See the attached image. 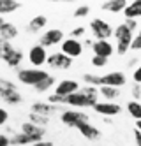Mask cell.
Listing matches in <instances>:
<instances>
[{"label": "cell", "mask_w": 141, "mask_h": 146, "mask_svg": "<svg viewBox=\"0 0 141 146\" xmlns=\"http://www.w3.org/2000/svg\"><path fill=\"white\" fill-rule=\"evenodd\" d=\"M94 109L99 113V114H104L106 118H110V116H116V114H120L122 108L118 106V104L115 102H97Z\"/></svg>", "instance_id": "5bb4252c"}, {"label": "cell", "mask_w": 141, "mask_h": 146, "mask_svg": "<svg viewBox=\"0 0 141 146\" xmlns=\"http://www.w3.org/2000/svg\"><path fill=\"white\" fill-rule=\"evenodd\" d=\"M134 137H136V143H138V146H141V132H139L138 129H134Z\"/></svg>", "instance_id": "ab89813d"}, {"label": "cell", "mask_w": 141, "mask_h": 146, "mask_svg": "<svg viewBox=\"0 0 141 146\" xmlns=\"http://www.w3.org/2000/svg\"><path fill=\"white\" fill-rule=\"evenodd\" d=\"M136 129L141 132V120H138V121H136Z\"/></svg>", "instance_id": "7bdbcfd3"}, {"label": "cell", "mask_w": 141, "mask_h": 146, "mask_svg": "<svg viewBox=\"0 0 141 146\" xmlns=\"http://www.w3.org/2000/svg\"><path fill=\"white\" fill-rule=\"evenodd\" d=\"M62 53L67 55L69 58H76L83 53V44L78 39L67 37V39H63V42H62Z\"/></svg>", "instance_id": "ba28073f"}, {"label": "cell", "mask_w": 141, "mask_h": 146, "mask_svg": "<svg viewBox=\"0 0 141 146\" xmlns=\"http://www.w3.org/2000/svg\"><path fill=\"white\" fill-rule=\"evenodd\" d=\"M108 64V58H102V56H92V65L94 67H104Z\"/></svg>", "instance_id": "d6a6232c"}, {"label": "cell", "mask_w": 141, "mask_h": 146, "mask_svg": "<svg viewBox=\"0 0 141 146\" xmlns=\"http://www.w3.org/2000/svg\"><path fill=\"white\" fill-rule=\"evenodd\" d=\"M92 51L95 56H102V58H110L113 55V46L110 40H95L92 44Z\"/></svg>", "instance_id": "2e32d148"}, {"label": "cell", "mask_w": 141, "mask_h": 146, "mask_svg": "<svg viewBox=\"0 0 141 146\" xmlns=\"http://www.w3.org/2000/svg\"><path fill=\"white\" fill-rule=\"evenodd\" d=\"M127 111H129V114L138 121V120H141V102H136V100H131L127 104Z\"/></svg>", "instance_id": "4316f807"}, {"label": "cell", "mask_w": 141, "mask_h": 146, "mask_svg": "<svg viewBox=\"0 0 141 146\" xmlns=\"http://www.w3.org/2000/svg\"><path fill=\"white\" fill-rule=\"evenodd\" d=\"M48 60V53H46V48H42L41 44H35L32 46L30 51H28V62L32 65H34V69H39L46 64Z\"/></svg>", "instance_id": "52a82bcc"}, {"label": "cell", "mask_w": 141, "mask_h": 146, "mask_svg": "<svg viewBox=\"0 0 141 146\" xmlns=\"http://www.w3.org/2000/svg\"><path fill=\"white\" fill-rule=\"evenodd\" d=\"M99 93L104 97V99H108V100H113V99H116L118 95H120V88H111V86H101L99 88Z\"/></svg>", "instance_id": "484cf974"}, {"label": "cell", "mask_w": 141, "mask_h": 146, "mask_svg": "<svg viewBox=\"0 0 141 146\" xmlns=\"http://www.w3.org/2000/svg\"><path fill=\"white\" fill-rule=\"evenodd\" d=\"M90 14V5H80L74 11V18H85Z\"/></svg>", "instance_id": "4dcf8cb0"}, {"label": "cell", "mask_w": 141, "mask_h": 146, "mask_svg": "<svg viewBox=\"0 0 141 146\" xmlns=\"http://www.w3.org/2000/svg\"><path fill=\"white\" fill-rule=\"evenodd\" d=\"M76 129H78V130H80V134H81V135H85L86 139H97V137L101 135V130H99V129H95L90 121L80 123Z\"/></svg>", "instance_id": "e0dca14e"}, {"label": "cell", "mask_w": 141, "mask_h": 146, "mask_svg": "<svg viewBox=\"0 0 141 146\" xmlns=\"http://www.w3.org/2000/svg\"><path fill=\"white\" fill-rule=\"evenodd\" d=\"M46 25H48V18H46L44 14H37V16H34V18L28 21V27H27V28H28L30 34H37L39 30H42Z\"/></svg>", "instance_id": "ac0fdd59"}, {"label": "cell", "mask_w": 141, "mask_h": 146, "mask_svg": "<svg viewBox=\"0 0 141 146\" xmlns=\"http://www.w3.org/2000/svg\"><path fill=\"white\" fill-rule=\"evenodd\" d=\"M60 108L55 106V104H49V102H34L30 108V113H37V114H42V116L49 118L51 114H55Z\"/></svg>", "instance_id": "9a60e30c"}, {"label": "cell", "mask_w": 141, "mask_h": 146, "mask_svg": "<svg viewBox=\"0 0 141 146\" xmlns=\"http://www.w3.org/2000/svg\"><path fill=\"white\" fill-rule=\"evenodd\" d=\"M124 16H125V19L141 18V0H134V2L127 4V7L124 9Z\"/></svg>", "instance_id": "d6986e66"}, {"label": "cell", "mask_w": 141, "mask_h": 146, "mask_svg": "<svg viewBox=\"0 0 141 146\" xmlns=\"http://www.w3.org/2000/svg\"><path fill=\"white\" fill-rule=\"evenodd\" d=\"M90 30H92L95 40H108L113 35V28L108 25L104 19H101V18L92 19V21H90Z\"/></svg>", "instance_id": "277c9868"}, {"label": "cell", "mask_w": 141, "mask_h": 146, "mask_svg": "<svg viewBox=\"0 0 141 146\" xmlns=\"http://www.w3.org/2000/svg\"><path fill=\"white\" fill-rule=\"evenodd\" d=\"M11 92H16V85L13 81H9V79L0 78V97H5Z\"/></svg>", "instance_id": "d4e9b609"}, {"label": "cell", "mask_w": 141, "mask_h": 146, "mask_svg": "<svg viewBox=\"0 0 141 146\" xmlns=\"http://www.w3.org/2000/svg\"><path fill=\"white\" fill-rule=\"evenodd\" d=\"M21 7V2H16V0H0V16L2 14H11L18 11Z\"/></svg>", "instance_id": "7402d4cb"}, {"label": "cell", "mask_w": 141, "mask_h": 146, "mask_svg": "<svg viewBox=\"0 0 141 146\" xmlns=\"http://www.w3.org/2000/svg\"><path fill=\"white\" fill-rule=\"evenodd\" d=\"M97 97H99V90L95 86H80L76 93L65 97V104L74 108H94L97 104Z\"/></svg>", "instance_id": "6da1fadb"}, {"label": "cell", "mask_w": 141, "mask_h": 146, "mask_svg": "<svg viewBox=\"0 0 141 146\" xmlns=\"http://www.w3.org/2000/svg\"><path fill=\"white\" fill-rule=\"evenodd\" d=\"M28 118H30V123L37 125V127H44V125L49 123V118L42 116V114H37V113H30V114H28Z\"/></svg>", "instance_id": "f1b7e54d"}, {"label": "cell", "mask_w": 141, "mask_h": 146, "mask_svg": "<svg viewBox=\"0 0 141 146\" xmlns=\"http://www.w3.org/2000/svg\"><path fill=\"white\" fill-rule=\"evenodd\" d=\"M125 7H127L125 0H108V2L102 4V9L110 11V13H124Z\"/></svg>", "instance_id": "44dd1931"}, {"label": "cell", "mask_w": 141, "mask_h": 146, "mask_svg": "<svg viewBox=\"0 0 141 146\" xmlns=\"http://www.w3.org/2000/svg\"><path fill=\"white\" fill-rule=\"evenodd\" d=\"M60 118H62V123L63 125H67V127H78L80 123H85V121H88V114H85L81 111H63L60 114Z\"/></svg>", "instance_id": "8992f818"}, {"label": "cell", "mask_w": 141, "mask_h": 146, "mask_svg": "<svg viewBox=\"0 0 141 146\" xmlns=\"http://www.w3.org/2000/svg\"><path fill=\"white\" fill-rule=\"evenodd\" d=\"M92 44H94V42H92L90 39H86V40H85V46H90V48H92Z\"/></svg>", "instance_id": "ee69618b"}, {"label": "cell", "mask_w": 141, "mask_h": 146, "mask_svg": "<svg viewBox=\"0 0 141 146\" xmlns=\"http://www.w3.org/2000/svg\"><path fill=\"white\" fill-rule=\"evenodd\" d=\"M63 42V32L60 28H53L48 30V32L41 37V46L42 48H49V46H55V44H62Z\"/></svg>", "instance_id": "7c38bea8"}, {"label": "cell", "mask_w": 141, "mask_h": 146, "mask_svg": "<svg viewBox=\"0 0 141 146\" xmlns=\"http://www.w3.org/2000/svg\"><path fill=\"white\" fill-rule=\"evenodd\" d=\"M83 79L85 83H88V86H102V83H101V76H95V74H83Z\"/></svg>", "instance_id": "f546056e"}, {"label": "cell", "mask_w": 141, "mask_h": 146, "mask_svg": "<svg viewBox=\"0 0 141 146\" xmlns=\"http://www.w3.org/2000/svg\"><path fill=\"white\" fill-rule=\"evenodd\" d=\"M7 120H9V113H7V109L0 108V127H2V125H5Z\"/></svg>", "instance_id": "d590c367"}, {"label": "cell", "mask_w": 141, "mask_h": 146, "mask_svg": "<svg viewBox=\"0 0 141 146\" xmlns=\"http://www.w3.org/2000/svg\"><path fill=\"white\" fill-rule=\"evenodd\" d=\"M2 60L5 62V65L16 69V67H19L21 60H23V51H21V49H16L11 42H7L4 53H2Z\"/></svg>", "instance_id": "5b68a950"}, {"label": "cell", "mask_w": 141, "mask_h": 146, "mask_svg": "<svg viewBox=\"0 0 141 146\" xmlns=\"http://www.w3.org/2000/svg\"><path fill=\"white\" fill-rule=\"evenodd\" d=\"M51 86H55V78L53 76H48L44 81H41L37 86H34L35 88V92H39V93H42V92H48Z\"/></svg>", "instance_id": "83f0119b"}, {"label": "cell", "mask_w": 141, "mask_h": 146, "mask_svg": "<svg viewBox=\"0 0 141 146\" xmlns=\"http://www.w3.org/2000/svg\"><path fill=\"white\" fill-rule=\"evenodd\" d=\"M85 35V27H76L72 32H71V37L72 39H78V37H83Z\"/></svg>", "instance_id": "e575fe53"}, {"label": "cell", "mask_w": 141, "mask_h": 146, "mask_svg": "<svg viewBox=\"0 0 141 146\" xmlns=\"http://www.w3.org/2000/svg\"><path fill=\"white\" fill-rule=\"evenodd\" d=\"M101 83H102V86H111V88H120L124 86L125 83H127V78L124 76V72H108L106 76H101Z\"/></svg>", "instance_id": "30bf717a"}, {"label": "cell", "mask_w": 141, "mask_h": 146, "mask_svg": "<svg viewBox=\"0 0 141 146\" xmlns=\"http://www.w3.org/2000/svg\"><path fill=\"white\" fill-rule=\"evenodd\" d=\"M49 74L44 72L42 69H19L18 70V79L19 83L28 86H37L41 81H44Z\"/></svg>", "instance_id": "3957f363"}, {"label": "cell", "mask_w": 141, "mask_h": 146, "mask_svg": "<svg viewBox=\"0 0 141 146\" xmlns=\"http://www.w3.org/2000/svg\"><path fill=\"white\" fill-rule=\"evenodd\" d=\"M115 39H116V53L118 55H125L129 49H131L132 39H134V32H131L124 23L118 25L115 28Z\"/></svg>", "instance_id": "7a4b0ae2"}, {"label": "cell", "mask_w": 141, "mask_h": 146, "mask_svg": "<svg viewBox=\"0 0 141 146\" xmlns=\"http://www.w3.org/2000/svg\"><path fill=\"white\" fill-rule=\"evenodd\" d=\"M46 64L51 69H69L72 65V58H69L67 55H63L62 51H60V53H51V55H48Z\"/></svg>", "instance_id": "8fae6325"}, {"label": "cell", "mask_w": 141, "mask_h": 146, "mask_svg": "<svg viewBox=\"0 0 141 146\" xmlns=\"http://www.w3.org/2000/svg\"><path fill=\"white\" fill-rule=\"evenodd\" d=\"M18 35V27L14 25V23H9V21H5L4 25H2V28H0V39L2 40H9L11 39H14Z\"/></svg>", "instance_id": "ffe728a7"}, {"label": "cell", "mask_w": 141, "mask_h": 146, "mask_svg": "<svg viewBox=\"0 0 141 146\" xmlns=\"http://www.w3.org/2000/svg\"><path fill=\"white\" fill-rule=\"evenodd\" d=\"M131 49H134V51H139V49H141V30L134 35L132 44H131Z\"/></svg>", "instance_id": "1f68e13d"}, {"label": "cell", "mask_w": 141, "mask_h": 146, "mask_svg": "<svg viewBox=\"0 0 141 146\" xmlns=\"http://www.w3.org/2000/svg\"><path fill=\"white\" fill-rule=\"evenodd\" d=\"M5 44H7V40L0 39V58H2V53H4V49H5Z\"/></svg>", "instance_id": "b9f144b4"}, {"label": "cell", "mask_w": 141, "mask_h": 146, "mask_svg": "<svg viewBox=\"0 0 141 146\" xmlns=\"http://www.w3.org/2000/svg\"><path fill=\"white\" fill-rule=\"evenodd\" d=\"M11 144H14V146H30V144H35V143L32 141V137H28V135H25L21 132V134H14L13 137H11Z\"/></svg>", "instance_id": "603a6c76"}, {"label": "cell", "mask_w": 141, "mask_h": 146, "mask_svg": "<svg viewBox=\"0 0 141 146\" xmlns=\"http://www.w3.org/2000/svg\"><path fill=\"white\" fill-rule=\"evenodd\" d=\"M30 146H53L51 141H41V143H35V144H30Z\"/></svg>", "instance_id": "60d3db41"}, {"label": "cell", "mask_w": 141, "mask_h": 146, "mask_svg": "<svg viewBox=\"0 0 141 146\" xmlns=\"http://www.w3.org/2000/svg\"><path fill=\"white\" fill-rule=\"evenodd\" d=\"M2 100H4L5 104H9V106H18V104H21V102H23V97H21V93L16 90V92H11V93H7L5 97H2Z\"/></svg>", "instance_id": "cb8c5ba5"}, {"label": "cell", "mask_w": 141, "mask_h": 146, "mask_svg": "<svg viewBox=\"0 0 141 146\" xmlns=\"http://www.w3.org/2000/svg\"><path fill=\"white\" fill-rule=\"evenodd\" d=\"M9 144H11V139L5 134H0V146H9Z\"/></svg>", "instance_id": "f35d334b"}, {"label": "cell", "mask_w": 141, "mask_h": 146, "mask_svg": "<svg viewBox=\"0 0 141 146\" xmlns=\"http://www.w3.org/2000/svg\"><path fill=\"white\" fill-rule=\"evenodd\" d=\"M21 132H23L25 135H28V137H32L34 143H41L42 137H44V134H46V130L42 127H37V125L30 123V121L21 123Z\"/></svg>", "instance_id": "4fadbf2b"}, {"label": "cell", "mask_w": 141, "mask_h": 146, "mask_svg": "<svg viewBox=\"0 0 141 146\" xmlns=\"http://www.w3.org/2000/svg\"><path fill=\"white\" fill-rule=\"evenodd\" d=\"M132 97L138 100H141V85H132Z\"/></svg>", "instance_id": "74e56055"}, {"label": "cell", "mask_w": 141, "mask_h": 146, "mask_svg": "<svg viewBox=\"0 0 141 146\" xmlns=\"http://www.w3.org/2000/svg\"><path fill=\"white\" fill-rule=\"evenodd\" d=\"M132 79H134V85H141V64L134 69V72H132Z\"/></svg>", "instance_id": "836d02e7"}, {"label": "cell", "mask_w": 141, "mask_h": 146, "mask_svg": "<svg viewBox=\"0 0 141 146\" xmlns=\"http://www.w3.org/2000/svg\"><path fill=\"white\" fill-rule=\"evenodd\" d=\"M80 90V83L74 81V79H62L58 85L55 86V95H60V97H69L72 93H76Z\"/></svg>", "instance_id": "9c48e42d"}, {"label": "cell", "mask_w": 141, "mask_h": 146, "mask_svg": "<svg viewBox=\"0 0 141 146\" xmlns=\"http://www.w3.org/2000/svg\"><path fill=\"white\" fill-rule=\"evenodd\" d=\"M5 23V19H4V16H0V28H2V25Z\"/></svg>", "instance_id": "f6af8a7d"}, {"label": "cell", "mask_w": 141, "mask_h": 146, "mask_svg": "<svg viewBox=\"0 0 141 146\" xmlns=\"http://www.w3.org/2000/svg\"><path fill=\"white\" fill-rule=\"evenodd\" d=\"M124 25H125L129 30H131V32L138 30V21H136V19H125V21H124Z\"/></svg>", "instance_id": "8d00e7d4"}]
</instances>
